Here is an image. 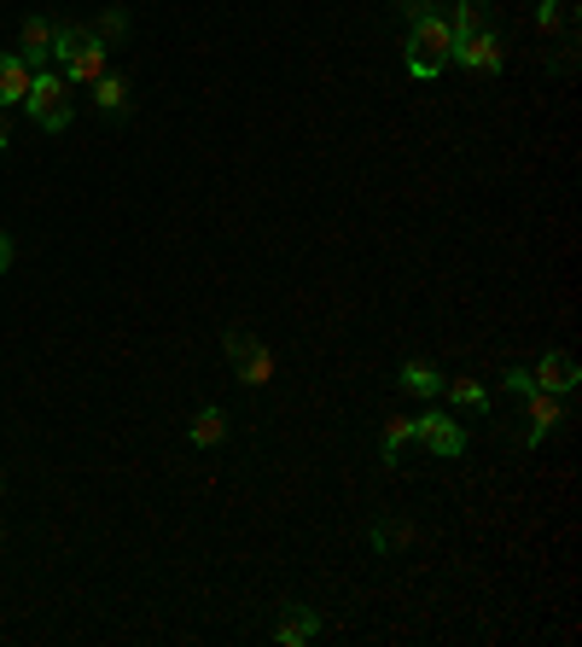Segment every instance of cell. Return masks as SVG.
<instances>
[{
  "label": "cell",
  "instance_id": "22",
  "mask_svg": "<svg viewBox=\"0 0 582 647\" xmlns=\"http://www.w3.org/2000/svg\"><path fill=\"white\" fill-rule=\"evenodd\" d=\"M502 391H513V397H530V391H536L530 368H507V374H502Z\"/></svg>",
  "mask_w": 582,
  "mask_h": 647
},
{
  "label": "cell",
  "instance_id": "1",
  "mask_svg": "<svg viewBox=\"0 0 582 647\" xmlns=\"http://www.w3.org/2000/svg\"><path fill=\"white\" fill-rule=\"evenodd\" d=\"M53 58H58V76L71 88H94L111 71V47L88 24H53Z\"/></svg>",
  "mask_w": 582,
  "mask_h": 647
},
{
  "label": "cell",
  "instance_id": "18",
  "mask_svg": "<svg viewBox=\"0 0 582 647\" xmlns=\"http://www.w3.org/2000/svg\"><path fill=\"white\" fill-rule=\"evenodd\" d=\"M367 542H373V554H390V549H408L413 542V525H397V519H379L367 531Z\"/></svg>",
  "mask_w": 582,
  "mask_h": 647
},
{
  "label": "cell",
  "instance_id": "20",
  "mask_svg": "<svg viewBox=\"0 0 582 647\" xmlns=\"http://www.w3.org/2000/svg\"><path fill=\"white\" fill-rule=\"evenodd\" d=\"M559 24H571V12L559 7V0H542V7H536V30H559Z\"/></svg>",
  "mask_w": 582,
  "mask_h": 647
},
{
  "label": "cell",
  "instance_id": "7",
  "mask_svg": "<svg viewBox=\"0 0 582 647\" xmlns=\"http://www.w3.org/2000/svg\"><path fill=\"white\" fill-rule=\"evenodd\" d=\"M530 379H536V391H553V397H565V391H576L582 368H576V356H571V351H548V356L530 368Z\"/></svg>",
  "mask_w": 582,
  "mask_h": 647
},
{
  "label": "cell",
  "instance_id": "5",
  "mask_svg": "<svg viewBox=\"0 0 582 647\" xmlns=\"http://www.w3.org/2000/svg\"><path fill=\"white\" fill-rule=\"evenodd\" d=\"M413 438L425 443V450L436 461H449V455H461L466 450V432H461V420L443 414V409H425V414H413Z\"/></svg>",
  "mask_w": 582,
  "mask_h": 647
},
{
  "label": "cell",
  "instance_id": "8",
  "mask_svg": "<svg viewBox=\"0 0 582 647\" xmlns=\"http://www.w3.org/2000/svg\"><path fill=\"white\" fill-rule=\"evenodd\" d=\"M525 414H530L525 443H548V432H559V420H565V402H559L553 391H530L525 397Z\"/></svg>",
  "mask_w": 582,
  "mask_h": 647
},
{
  "label": "cell",
  "instance_id": "14",
  "mask_svg": "<svg viewBox=\"0 0 582 647\" xmlns=\"http://www.w3.org/2000/svg\"><path fill=\"white\" fill-rule=\"evenodd\" d=\"M397 379H402V391H413V397H436V391H443V374H436L425 356L402 362V374H397Z\"/></svg>",
  "mask_w": 582,
  "mask_h": 647
},
{
  "label": "cell",
  "instance_id": "19",
  "mask_svg": "<svg viewBox=\"0 0 582 647\" xmlns=\"http://www.w3.org/2000/svg\"><path fill=\"white\" fill-rule=\"evenodd\" d=\"M88 30H94V35H99V42H106V47H111V42H122V35H129V12H122V7H111V12H106V18H99V24H88Z\"/></svg>",
  "mask_w": 582,
  "mask_h": 647
},
{
  "label": "cell",
  "instance_id": "11",
  "mask_svg": "<svg viewBox=\"0 0 582 647\" xmlns=\"http://www.w3.org/2000/svg\"><path fill=\"white\" fill-rule=\"evenodd\" d=\"M315 636H321V618H315V606H285V618H280L274 641H280V647H303V641H315Z\"/></svg>",
  "mask_w": 582,
  "mask_h": 647
},
{
  "label": "cell",
  "instance_id": "16",
  "mask_svg": "<svg viewBox=\"0 0 582 647\" xmlns=\"http://www.w3.org/2000/svg\"><path fill=\"white\" fill-rule=\"evenodd\" d=\"M408 443H413V420H408V414H390V420H385V432H379V455L390 461V467H397Z\"/></svg>",
  "mask_w": 582,
  "mask_h": 647
},
{
  "label": "cell",
  "instance_id": "21",
  "mask_svg": "<svg viewBox=\"0 0 582 647\" xmlns=\"http://www.w3.org/2000/svg\"><path fill=\"white\" fill-rule=\"evenodd\" d=\"M397 12L408 18V24H420V18H431V12H443V0H397Z\"/></svg>",
  "mask_w": 582,
  "mask_h": 647
},
{
  "label": "cell",
  "instance_id": "12",
  "mask_svg": "<svg viewBox=\"0 0 582 647\" xmlns=\"http://www.w3.org/2000/svg\"><path fill=\"white\" fill-rule=\"evenodd\" d=\"M436 397H449L454 409H466V414H489V386H477L472 374H454V379H443V391Z\"/></svg>",
  "mask_w": 582,
  "mask_h": 647
},
{
  "label": "cell",
  "instance_id": "3",
  "mask_svg": "<svg viewBox=\"0 0 582 647\" xmlns=\"http://www.w3.org/2000/svg\"><path fill=\"white\" fill-rule=\"evenodd\" d=\"M24 111H30L35 129L65 134V129H71V83H65L58 71H35V83H30V94H24Z\"/></svg>",
  "mask_w": 582,
  "mask_h": 647
},
{
  "label": "cell",
  "instance_id": "25",
  "mask_svg": "<svg viewBox=\"0 0 582 647\" xmlns=\"http://www.w3.org/2000/svg\"><path fill=\"white\" fill-rule=\"evenodd\" d=\"M0 490H7V473H0Z\"/></svg>",
  "mask_w": 582,
  "mask_h": 647
},
{
  "label": "cell",
  "instance_id": "4",
  "mask_svg": "<svg viewBox=\"0 0 582 647\" xmlns=\"http://www.w3.org/2000/svg\"><path fill=\"white\" fill-rule=\"evenodd\" d=\"M222 356L234 362V374L245 379V386H268V379H274V356H268V345L257 333H227Z\"/></svg>",
  "mask_w": 582,
  "mask_h": 647
},
{
  "label": "cell",
  "instance_id": "15",
  "mask_svg": "<svg viewBox=\"0 0 582 647\" xmlns=\"http://www.w3.org/2000/svg\"><path fill=\"white\" fill-rule=\"evenodd\" d=\"M186 432H193V443H198V450H216V443L227 438V414L216 409V402H204V409L193 414V427H186Z\"/></svg>",
  "mask_w": 582,
  "mask_h": 647
},
{
  "label": "cell",
  "instance_id": "2",
  "mask_svg": "<svg viewBox=\"0 0 582 647\" xmlns=\"http://www.w3.org/2000/svg\"><path fill=\"white\" fill-rule=\"evenodd\" d=\"M408 76L413 83H431V76H443V65H449V53H454V30H449V18L443 12H431V18H420V24L408 30Z\"/></svg>",
  "mask_w": 582,
  "mask_h": 647
},
{
  "label": "cell",
  "instance_id": "10",
  "mask_svg": "<svg viewBox=\"0 0 582 647\" xmlns=\"http://www.w3.org/2000/svg\"><path fill=\"white\" fill-rule=\"evenodd\" d=\"M18 53H24L30 71H47V58H53V24L47 18H24V24H18Z\"/></svg>",
  "mask_w": 582,
  "mask_h": 647
},
{
  "label": "cell",
  "instance_id": "23",
  "mask_svg": "<svg viewBox=\"0 0 582 647\" xmlns=\"http://www.w3.org/2000/svg\"><path fill=\"white\" fill-rule=\"evenodd\" d=\"M12 269V234H0V274Z\"/></svg>",
  "mask_w": 582,
  "mask_h": 647
},
{
  "label": "cell",
  "instance_id": "24",
  "mask_svg": "<svg viewBox=\"0 0 582 647\" xmlns=\"http://www.w3.org/2000/svg\"><path fill=\"white\" fill-rule=\"evenodd\" d=\"M12 147V123H7V111H0V152Z\"/></svg>",
  "mask_w": 582,
  "mask_h": 647
},
{
  "label": "cell",
  "instance_id": "9",
  "mask_svg": "<svg viewBox=\"0 0 582 647\" xmlns=\"http://www.w3.org/2000/svg\"><path fill=\"white\" fill-rule=\"evenodd\" d=\"M30 83H35V71L24 65V53H0V111L7 106H24V94H30Z\"/></svg>",
  "mask_w": 582,
  "mask_h": 647
},
{
  "label": "cell",
  "instance_id": "17",
  "mask_svg": "<svg viewBox=\"0 0 582 647\" xmlns=\"http://www.w3.org/2000/svg\"><path fill=\"white\" fill-rule=\"evenodd\" d=\"M94 106L99 111H111V117H122V111H129V76H99V83H94Z\"/></svg>",
  "mask_w": 582,
  "mask_h": 647
},
{
  "label": "cell",
  "instance_id": "13",
  "mask_svg": "<svg viewBox=\"0 0 582 647\" xmlns=\"http://www.w3.org/2000/svg\"><path fill=\"white\" fill-rule=\"evenodd\" d=\"M443 18H449L454 42H466V35L489 30V0H454V12H443Z\"/></svg>",
  "mask_w": 582,
  "mask_h": 647
},
{
  "label": "cell",
  "instance_id": "6",
  "mask_svg": "<svg viewBox=\"0 0 582 647\" xmlns=\"http://www.w3.org/2000/svg\"><path fill=\"white\" fill-rule=\"evenodd\" d=\"M449 65H466V71H477V76H502L507 47H502V35H495V30H477V35H466V42H454Z\"/></svg>",
  "mask_w": 582,
  "mask_h": 647
}]
</instances>
